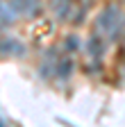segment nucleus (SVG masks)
<instances>
[{"label": "nucleus", "mask_w": 125, "mask_h": 127, "mask_svg": "<svg viewBox=\"0 0 125 127\" xmlns=\"http://www.w3.org/2000/svg\"><path fill=\"white\" fill-rule=\"evenodd\" d=\"M123 27H125V14L116 5H107L96 18V32H100L109 41H116L121 36Z\"/></svg>", "instance_id": "f257e3e1"}, {"label": "nucleus", "mask_w": 125, "mask_h": 127, "mask_svg": "<svg viewBox=\"0 0 125 127\" xmlns=\"http://www.w3.org/2000/svg\"><path fill=\"white\" fill-rule=\"evenodd\" d=\"M86 50H89V57H91V64H93V68L100 64L105 50H107V39L100 34V32H93V34L89 36L86 41Z\"/></svg>", "instance_id": "f03ea898"}, {"label": "nucleus", "mask_w": 125, "mask_h": 127, "mask_svg": "<svg viewBox=\"0 0 125 127\" xmlns=\"http://www.w3.org/2000/svg\"><path fill=\"white\" fill-rule=\"evenodd\" d=\"M9 5L18 16H25V18H37L43 9L41 0H9Z\"/></svg>", "instance_id": "7ed1b4c3"}, {"label": "nucleus", "mask_w": 125, "mask_h": 127, "mask_svg": "<svg viewBox=\"0 0 125 127\" xmlns=\"http://www.w3.org/2000/svg\"><path fill=\"white\" fill-rule=\"evenodd\" d=\"M27 48L23 41H18L16 36H2L0 39V55L5 57H25Z\"/></svg>", "instance_id": "20e7f679"}, {"label": "nucleus", "mask_w": 125, "mask_h": 127, "mask_svg": "<svg viewBox=\"0 0 125 127\" xmlns=\"http://www.w3.org/2000/svg\"><path fill=\"white\" fill-rule=\"evenodd\" d=\"M73 70H75V61L71 57H64L55 64V77H59V79H68L73 75Z\"/></svg>", "instance_id": "39448f33"}, {"label": "nucleus", "mask_w": 125, "mask_h": 127, "mask_svg": "<svg viewBox=\"0 0 125 127\" xmlns=\"http://www.w3.org/2000/svg\"><path fill=\"white\" fill-rule=\"evenodd\" d=\"M18 18V14L14 11V7L9 2H0V27H7V25H14Z\"/></svg>", "instance_id": "423d86ee"}, {"label": "nucleus", "mask_w": 125, "mask_h": 127, "mask_svg": "<svg viewBox=\"0 0 125 127\" xmlns=\"http://www.w3.org/2000/svg\"><path fill=\"white\" fill-rule=\"evenodd\" d=\"M64 48H66V52H77V48H80V39H77V34H68L66 41H64Z\"/></svg>", "instance_id": "0eeeda50"}, {"label": "nucleus", "mask_w": 125, "mask_h": 127, "mask_svg": "<svg viewBox=\"0 0 125 127\" xmlns=\"http://www.w3.org/2000/svg\"><path fill=\"white\" fill-rule=\"evenodd\" d=\"M123 43H125V39H123Z\"/></svg>", "instance_id": "6e6552de"}]
</instances>
